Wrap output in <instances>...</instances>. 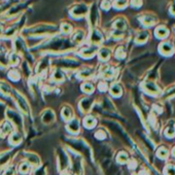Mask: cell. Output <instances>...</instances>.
<instances>
[{
  "instance_id": "6da1fadb",
  "label": "cell",
  "mask_w": 175,
  "mask_h": 175,
  "mask_svg": "<svg viewBox=\"0 0 175 175\" xmlns=\"http://www.w3.org/2000/svg\"><path fill=\"white\" fill-rule=\"evenodd\" d=\"M56 27L55 26H50V25H41V26H37L34 28H31L26 32V34L29 35H34V36H40L47 33L55 32Z\"/></svg>"
},
{
  "instance_id": "7a4b0ae2",
  "label": "cell",
  "mask_w": 175,
  "mask_h": 175,
  "mask_svg": "<svg viewBox=\"0 0 175 175\" xmlns=\"http://www.w3.org/2000/svg\"><path fill=\"white\" fill-rule=\"evenodd\" d=\"M6 114H7V117L9 118V120H12L13 122L15 123L16 126L19 127V129L23 128V120H22V117H20L19 114H17V112L13 111V110L8 109V110L6 111Z\"/></svg>"
},
{
  "instance_id": "3957f363",
  "label": "cell",
  "mask_w": 175,
  "mask_h": 175,
  "mask_svg": "<svg viewBox=\"0 0 175 175\" xmlns=\"http://www.w3.org/2000/svg\"><path fill=\"white\" fill-rule=\"evenodd\" d=\"M15 47H16V49H17V50H18V52H21L24 56H26V58L28 59V60H29V61H32V59H31L30 54L28 53V50H27V49H26V47H25L24 41L22 40L21 38H17V39H16Z\"/></svg>"
},
{
  "instance_id": "277c9868",
  "label": "cell",
  "mask_w": 175,
  "mask_h": 175,
  "mask_svg": "<svg viewBox=\"0 0 175 175\" xmlns=\"http://www.w3.org/2000/svg\"><path fill=\"white\" fill-rule=\"evenodd\" d=\"M59 66H62L64 68H74L78 65V63L76 61H73V60H70V59H62V60H59L57 61L56 63Z\"/></svg>"
},
{
  "instance_id": "5b68a950",
  "label": "cell",
  "mask_w": 175,
  "mask_h": 175,
  "mask_svg": "<svg viewBox=\"0 0 175 175\" xmlns=\"http://www.w3.org/2000/svg\"><path fill=\"white\" fill-rule=\"evenodd\" d=\"M16 99L18 101V105L20 108H21L25 114H28V112H29V106H28L25 98H23L22 96H20V94H16Z\"/></svg>"
},
{
  "instance_id": "8992f818",
  "label": "cell",
  "mask_w": 175,
  "mask_h": 175,
  "mask_svg": "<svg viewBox=\"0 0 175 175\" xmlns=\"http://www.w3.org/2000/svg\"><path fill=\"white\" fill-rule=\"evenodd\" d=\"M87 10H88V8H87L86 5H84V4H80V5H76V6L73 8L71 13L74 17H80V16L84 15V13H87Z\"/></svg>"
},
{
  "instance_id": "52a82bcc",
  "label": "cell",
  "mask_w": 175,
  "mask_h": 175,
  "mask_svg": "<svg viewBox=\"0 0 175 175\" xmlns=\"http://www.w3.org/2000/svg\"><path fill=\"white\" fill-rule=\"evenodd\" d=\"M41 120L44 124H50L54 122V120H55V114H54V112L52 110H47L43 112V114H42Z\"/></svg>"
},
{
  "instance_id": "ba28073f",
  "label": "cell",
  "mask_w": 175,
  "mask_h": 175,
  "mask_svg": "<svg viewBox=\"0 0 175 175\" xmlns=\"http://www.w3.org/2000/svg\"><path fill=\"white\" fill-rule=\"evenodd\" d=\"M12 130H13L12 125H10L9 123L3 122V124L0 127V134H1V136H5V135H7L8 133H10Z\"/></svg>"
},
{
  "instance_id": "9c48e42d",
  "label": "cell",
  "mask_w": 175,
  "mask_h": 175,
  "mask_svg": "<svg viewBox=\"0 0 175 175\" xmlns=\"http://www.w3.org/2000/svg\"><path fill=\"white\" fill-rule=\"evenodd\" d=\"M91 105H92V100L89 99V98H86V99L81 100V102H80V108H81V110L84 112H87L89 110Z\"/></svg>"
},
{
  "instance_id": "30bf717a",
  "label": "cell",
  "mask_w": 175,
  "mask_h": 175,
  "mask_svg": "<svg viewBox=\"0 0 175 175\" xmlns=\"http://www.w3.org/2000/svg\"><path fill=\"white\" fill-rule=\"evenodd\" d=\"M68 130L70 132H72V133H76V132L78 131V128H80V126H78V121L77 120H72L71 122L69 123V125H68Z\"/></svg>"
},
{
  "instance_id": "8fae6325",
  "label": "cell",
  "mask_w": 175,
  "mask_h": 175,
  "mask_svg": "<svg viewBox=\"0 0 175 175\" xmlns=\"http://www.w3.org/2000/svg\"><path fill=\"white\" fill-rule=\"evenodd\" d=\"M62 115H63L65 121H69L72 117V111H71V109H70V107H68V106L64 107V108L62 109Z\"/></svg>"
},
{
  "instance_id": "7c38bea8",
  "label": "cell",
  "mask_w": 175,
  "mask_h": 175,
  "mask_svg": "<svg viewBox=\"0 0 175 175\" xmlns=\"http://www.w3.org/2000/svg\"><path fill=\"white\" fill-rule=\"evenodd\" d=\"M84 39V33L83 31H76V32L72 36V41L74 43H80V42Z\"/></svg>"
},
{
  "instance_id": "4fadbf2b",
  "label": "cell",
  "mask_w": 175,
  "mask_h": 175,
  "mask_svg": "<svg viewBox=\"0 0 175 175\" xmlns=\"http://www.w3.org/2000/svg\"><path fill=\"white\" fill-rule=\"evenodd\" d=\"M21 141H22V137H21V135L18 134V133H13L9 138V142L12 143V144H15V145L21 143Z\"/></svg>"
},
{
  "instance_id": "5bb4252c",
  "label": "cell",
  "mask_w": 175,
  "mask_h": 175,
  "mask_svg": "<svg viewBox=\"0 0 175 175\" xmlns=\"http://www.w3.org/2000/svg\"><path fill=\"white\" fill-rule=\"evenodd\" d=\"M0 93L1 94H3V95H9V93H10V88L9 86H7L6 84H3V83H1L0 84Z\"/></svg>"
},
{
  "instance_id": "9a60e30c",
  "label": "cell",
  "mask_w": 175,
  "mask_h": 175,
  "mask_svg": "<svg viewBox=\"0 0 175 175\" xmlns=\"http://www.w3.org/2000/svg\"><path fill=\"white\" fill-rule=\"evenodd\" d=\"M53 78L54 80L56 81H62L64 80V75L60 70H56V71L53 73Z\"/></svg>"
},
{
  "instance_id": "2e32d148",
  "label": "cell",
  "mask_w": 175,
  "mask_h": 175,
  "mask_svg": "<svg viewBox=\"0 0 175 175\" xmlns=\"http://www.w3.org/2000/svg\"><path fill=\"white\" fill-rule=\"evenodd\" d=\"M28 160L30 161V163L31 164H33L34 166H38L39 165V158L36 156V155H33V154H31L29 155V157H28Z\"/></svg>"
},
{
  "instance_id": "e0dca14e",
  "label": "cell",
  "mask_w": 175,
  "mask_h": 175,
  "mask_svg": "<svg viewBox=\"0 0 175 175\" xmlns=\"http://www.w3.org/2000/svg\"><path fill=\"white\" fill-rule=\"evenodd\" d=\"M8 60H9L10 64H13V65H16V64L19 63V57L17 56V54H13V53L9 55V57H8Z\"/></svg>"
},
{
  "instance_id": "ac0fdd59",
  "label": "cell",
  "mask_w": 175,
  "mask_h": 175,
  "mask_svg": "<svg viewBox=\"0 0 175 175\" xmlns=\"http://www.w3.org/2000/svg\"><path fill=\"white\" fill-rule=\"evenodd\" d=\"M47 62H49V60H47V59H43V60L41 61V63L39 64L38 67H37V71H38V72L43 71L44 68H46L47 65H49V63H47Z\"/></svg>"
},
{
  "instance_id": "d6986e66",
  "label": "cell",
  "mask_w": 175,
  "mask_h": 175,
  "mask_svg": "<svg viewBox=\"0 0 175 175\" xmlns=\"http://www.w3.org/2000/svg\"><path fill=\"white\" fill-rule=\"evenodd\" d=\"M24 7V5H22V4H18L17 6H15L13 8H12V9L9 10V12H7V16H12V15H15V13H17L19 12L21 8H23Z\"/></svg>"
},
{
  "instance_id": "ffe728a7",
  "label": "cell",
  "mask_w": 175,
  "mask_h": 175,
  "mask_svg": "<svg viewBox=\"0 0 175 175\" xmlns=\"http://www.w3.org/2000/svg\"><path fill=\"white\" fill-rule=\"evenodd\" d=\"M94 125H95V120L93 117H87L84 120V126L88 127V128H92Z\"/></svg>"
},
{
  "instance_id": "44dd1931",
  "label": "cell",
  "mask_w": 175,
  "mask_h": 175,
  "mask_svg": "<svg viewBox=\"0 0 175 175\" xmlns=\"http://www.w3.org/2000/svg\"><path fill=\"white\" fill-rule=\"evenodd\" d=\"M8 76H9V78H12L13 80H18L20 78V74L17 70H12V71L8 73Z\"/></svg>"
},
{
  "instance_id": "7402d4cb",
  "label": "cell",
  "mask_w": 175,
  "mask_h": 175,
  "mask_svg": "<svg viewBox=\"0 0 175 175\" xmlns=\"http://www.w3.org/2000/svg\"><path fill=\"white\" fill-rule=\"evenodd\" d=\"M92 41L94 42H99L101 41V34L98 31H94L93 32V35H92Z\"/></svg>"
},
{
  "instance_id": "603a6c76",
  "label": "cell",
  "mask_w": 175,
  "mask_h": 175,
  "mask_svg": "<svg viewBox=\"0 0 175 175\" xmlns=\"http://www.w3.org/2000/svg\"><path fill=\"white\" fill-rule=\"evenodd\" d=\"M20 171H21V173H27L28 171H29V165L28 164H22L21 167H20Z\"/></svg>"
},
{
  "instance_id": "cb8c5ba5",
  "label": "cell",
  "mask_w": 175,
  "mask_h": 175,
  "mask_svg": "<svg viewBox=\"0 0 175 175\" xmlns=\"http://www.w3.org/2000/svg\"><path fill=\"white\" fill-rule=\"evenodd\" d=\"M95 49H91V47H89V49H84V50H81V55L84 56H90L92 55L93 53H94Z\"/></svg>"
},
{
  "instance_id": "d4e9b609",
  "label": "cell",
  "mask_w": 175,
  "mask_h": 175,
  "mask_svg": "<svg viewBox=\"0 0 175 175\" xmlns=\"http://www.w3.org/2000/svg\"><path fill=\"white\" fill-rule=\"evenodd\" d=\"M62 31H63V33H69L70 31H71V26H70L69 24H63L62 25Z\"/></svg>"
},
{
  "instance_id": "484cf974",
  "label": "cell",
  "mask_w": 175,
  "mask_h": 175,
  "mask_svg": "<svg viewBox=\"0 0 175 175\" xmlns=\"http://www.w3.org/2000/svg\"><path fill=\"white\" fill-rule=\"evenodd\" d=\"M83 90L87 93H91L93 91V87L91 84H84L83 86Z\"/></svg>"
},
{
  "instance_id": "4316f807",
  "label": "cell",
  "mask_w": 175,
  "mask_h": 175,
  "mask_svg": "<svg viewBox=\"0 0 175 175\" xmlns=\"http://www.w3.org/2000/svg\"><path fill=\"white\" fill-rule=\"evenodd\" d=\"M108 57V52L106 50H101V54H100V58L101 59H106Z\"/></svg>"
},
{
  "instance_id": "83f0119b",
  "label": "cell",
  "mask_w": 175,
  "mask_h": 175,
  "mask_svg": "<svg viewBox=\"0 0 175 175\" xmlns=\"http://www.w3.org/2000/svg\"><path fill=\"white\" fill-rule=\"evenodd\" d=\"M13 168L7 169V170L5 171V173H4V175H13Z\"/></svg>"
},
{
  "instance_id": "f1b7e54d",
  "label": "cell",
  "mask_w": 175,
  "mask_h": 175,
  "mask_svg": "<svg viewBox=\"0 0 175 175\" xmlns=\"http://www.w3.org/2000/svg\"><path fill=\"white\" fill-rule=\"evenodd\" d=\"M92 16H96V8L95 7H93V9H92ZM92 23H95L94 18H92Z\"/></svg>"
},
{
  "instance_id": "f546056e",
  "label": "cell",
  "mask_w": 175,
  "mask_h": 175,
  "mask_svg": "<svg viewBox=\"0 0 175 175\" xmlns=\"http://www.w3.org/2000/svg\"><path fill=\"white\" fill-rule=\"evenodd\" d=\"M62 175H69V174L67 173V172H63V173H62Z\"/></svg>"
},
{
  "instance_id": "4dcf8cb0",
  "label": "cell",
  "mask_w": 175,
  "mask_h": 175,
  "mask_svg": "<svg viewBox=\"0 0 175 175\" xmlns=\"http://www.w3.org/2000/svg\"><path fill=\"white\" fill-rule=\"evenodd\" d=\"M1 32H2V31H1V27H0V35H1Z\"/></svg>"
}]
</instances>
